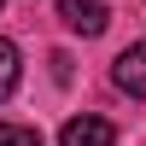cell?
<instances>
[{
	"label": "cell",
	"instance_id": "6da1fadb",
	"mask_svg": "<svg viewBox=\"0 0 146 146\" xmlns=\"http://www.w3.org/2000/svg\"><path fill=\"white\" fill-rule=\"evenodd\" d=\"M58 18L76 35H100L105 23H111V12H105V0H58Z\"/></svg>",
	"mask_w": 146,
	"mask_h": 146
},
{
	"label": "cell",
	"instance_id": "7a4b0ae2",
	"mask_svg": "<svg viewBox=\"0 0 146 146\" xmlns=\"http://www.w3.org/2000/svg\"><path fill=\"white\" fill-rule=\"evenodd\" d=\"M58 146H117V129L105 117H70L58 129Z\"/></svg>",
	"mask_w": 146,
	"mask_h": 146
},
{
	"label": "cell",
	"instance_id": "3957f363",
	"mask_svg": "<svg viewBox=\"0 0 146 146\" xmlns=\"http://www.w3.org/2000/svg\"><path fill=\"white\" fill-rule=\"evenodd\" d=\"M111 76H117V88H123V94L146 100V41H135V47H123V53H117Z\"/></svg>",
	"mask_w": 146,
	"mask_h": 146
},
{
	"label": "cell",
	"instance_id": "277c9868",
	"mask_svg": "<svg viewBox=\"0 0 146 146\" xmlns=\"http://www.w3.org/2000/svg\"><path fill=\"white\" fill-rule=\"evenodd\" d=\"M18 76H23V58H18V47H12L6 35H0V100H12Z\"/></svg>",
	"mask_w": 146,
	"mask_h": 146
},
{
	"label": "cell",
	"instance_id": "5b68a950",
	"mask_svg": "<svg viewBox=\"0 0 146 146\" xmlns=\"http://www.w3.org/2000/svg\"><path fill=\"white\" fill-rule=\"evenodd\" d=\"M0 146H41L35 123H0Z\"/></svg>",
	"mask_w": 146,
	"mask_h": 146
},
{
	"label": "cell",
	"instance_id": "8992f818",
	"mask_svg": "<svg viewBox=\"0 0 146 146\" xmlns=\"http://www.w3.org/2000/svg\"><path fill=\"white\" fill-rule=\"evenodd\" d=\"M0 6H6V0H0Z\"/></svg>",
	"mask_w": 146,
	"mask_h": 146
}]
</instances>
